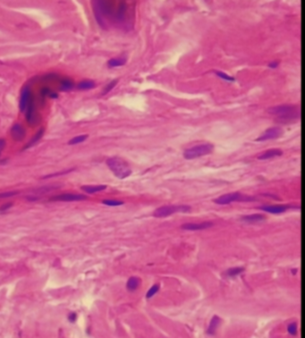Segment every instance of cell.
Listing matches in <instances>:
<instances>
[{"label": "cell", "mask_w": 305, "mask_h": 338, "mask_svg": "<svg viewBox=\"0 0 305 338\" xmlns=\"http://www.w3.org/2000/svg\"><path fill=\"white\" fill-rule=\"evenodd\" d=\"M268 112L277 117L278 121L282 123H289L297 120L300 117V109L297 106L284 104L269 108Z\"/></svg>", "instance_id": "6da1fadb"}, {"label": "cell", "mask_w": 305, "mask_h": 338, "mask_svg": "<svg viewBox=\"0 0 305 338\" xmlns=\"http://www.w3.org/2000/svg\"><path fill=\"white\" fill-rule=\"evenodd\" d=\"M106 165L108 168L113 172V174L119 179H125L129 177L132 174V169L129 164L123 158L118 157H113L106 160Z\"/></svg>", "instance_id": "7a4b0ae2"}, {"label": "cell", "mask_w": 305, "mask_h": 338, "mask_svg": "<svg viewBox=\"0 0 305 338\" xmlns=\"http://www.w3.org/2000/svg\"><path fill=\"white\" fill-rule=\"evenodd\" d=\"M214 150V145L210 143H205V144H199V145L191 147L187 150H185L183 152V157L185 159H194L197 157H203L211 154Z\"/></svg>", "instance_id": "3957f363"}, {"label": "cell", "mask_w": 305, "mask_h": 338, "mask_svg": "<svg viewBox=\"0 0 305 338\" xmlns=\"http://www.w3.org/2000/svg\"><path fill=\"white\" fill-rule=\"evenodd\" d=\"M192 208L187 205H166L162 206L154 211L153 215L155 217L162 218L169 216L175 213H187L190 212Z\"/></svg>", "instance_id": "277c9868"}, {"label": "cell", "mask_w": 305, "mask_h": 338, "mask_svg": "<svg viewBox=\"0 0 305 338\" xmlns=\"http://www.w3.org/2000/svg\"><path fill=\"white\" fill-rule=\"evenodd\" d=\"M255 200V198L242 195L240 193H231L227 194H224L222 196L214 199V202L219 205H226L230 204L232 202L235 201H252Z\"/></svg>", "instance_id": "5b68a950"}, {"label": "cell", "mask_w": 305, "mask_h": 338, "mask_svg": "<svg viewBox=\"0 0 305 338\" xmlns=\"http://www.w3.org/2000/svg\"><path fill=\"white\" fill-rule=\"evenodd\" d=\"M25 112H26V120H27L28 123H29V124H31V125L38 124V123L40 122V117L37 115L35 102H34L33 96H30Z\"/></svg>", "instance_id": "8992f818"}, {"label": "cell", "mask_w": 305, "mask_h": 338, "mask_svg": "<svg viewBox=\"0 0 305 338\" xmlns=\"http://www.w3.org/2000/svg\"><path fill=\"white\" fill-rule=\"evenodd\" d=\"M284 134V130L281 127L275 126V127H270L267 129L263 134L260 136H259L256 139V141H266V140H276L280 138Z\"/></svg>", "instance_id": "52a82bcc"}, {"label": "cell", "mask_w": 305, "mask_h": 338, "mask_svg": "<svg viewBox=\"0 0 305 338\" xmlns=\"http://www.w3.org/2000/svg\"><path fill=\"white\" fill-rule=\"evenodd\" d=\"M88 197L86 195H82V194H76V193H64V194H60L54 196L52 198H50L51 201H82L87 199Z\"/></svg>", "instance_id": "ba28073f"}, {"label": "cell", "mask_w": 305, "mask_h": 338, "mask_svg": "<svg viewBox=\"0 0 305 338\" xmlns=\"http://www.w3.org/2000/svg\"><path fill=\"white\" fill-rule=\"evenodd\" d=\"M292 208L293 206L291 205H264L259 207V209L270 214H281Z\"/></svg>", "instance_id": "9c48e42d"}, {"label": "cell", "mask_w": 305, "mask_h": 338, "mask_svg": "<svg viewBox=\"0 0 305 338\" xmlns=\"http://www.w3.org/2000/svg\"><path fill=\"white\" fill-rule=\"evenodd\" d=\"M214 226L212 222H201V223H187L182 225V228L186 231H199L210 228Z\"/></svg>", "instance_id": "30bf717a"}, {"label": "cell", "mask_w": 305, "mask_h": 338, "mask_svg": "<svg viewBox=\"0 0 305 338\" xmlns=\"http://www.w3.org/2000/svg\"><path fill=\"white\" fill-rule=\"evenodd\" d=\"M11 136L14 140L16 141H22L26 136V131L25 129L20 124V123H14L12 126V128L10 130Z\"/></svg>", "instance_id": "8fae6325"}, {"label": "cell", "mask_w": 305, "mask_h": 338, "mask_svg": "<svg viewBox=\"0 0 305 338\" xmlns=\"http://www.w3.org/2000/svg\"><path fill=\"white\" fill-rule=\"evenodd\" d=\"M30 96L31 95H30V88L28 86H25V87L23 88L22 93H21V98H20V102H19V108H20L21 112H25Z\"/></svg>", "instance_id": "7c38bea8"}, {"label": "cell", "mask_w": 305, "mask_h": 338, "mask_svg": "<svg viewBox=\"0 0 305 338\" xmlns=\"http://www.w3.org/2000/svg\"><path fill=\"white\" fill-rule=\"evenodd\" d=\"M282 155H283V151L281 150H279V149H271V150H268L263 153H261L258 157V159H259V160H266V159H270V158H273V157H280Z\"/></svg>", "instance_id": "4fadbf2b"}, {"label": "cell", "mask_w": 305, "mask_h": 338, "mask_svg": "<svg viewBox=\"0 0 305 338\" xmlns=\"http://www.w3.org/2000/svg\"><path fill=\"white\" fill-rule=\"evenodd\" d=\"M265 219H266V216L261 214H252V215H249V216H243L241 218L242 221L244 223H248V224H256V223L264 221Z\"/></svg>", "instance_id": "5bb4252c"}, {"label": "cell", "mask_w": 305, "mask_h": 338, "mask_svg": "<svg viewBox=\"0 0 305 338\" xmlns=\"http://www.w3.org/2000/svg\"><path fill=\"white\" fill-rule=\"evenodd\" d=\"M220 323H221V319L218 317V316H214L212 318L211 321L210 323V326L208 327V330H207V334L208 335H215L216 332H217V328L218 326H220Z\"/></svg>", "instance_id": "9a60e30c"}, {"label": "cell", "mask_w": 305, "mask_h": 338, "mask_svg": "<svg viewBox=\"0 0 305 338\" xmlns=\"http://www.w3.org/2000/svg\"><path fill=\"white\" fill-rule=\"evenodd\" d=\"M126 10H127V5L124 2H121L118 6V9L116 13V16H115L118 22H123L125 20Z\"/></svg>", "instance_id": "2e32d148"}, {"label": "cell", "mask_w": 305, "mask_h": 338, "mask_svg": "<svg viewBox=\"0 0 305 338\" xmlns=\"http://www.w3.org/2000/svg\"><path fill=\"white\" fill-rule=\"evenodd\" d=\"M141 284V279L137 276H131L126 284V288L130 292H134L138 289Z\"/></svg>", "instance_id": "e0dca14e"}, {"label": "cell", "mask_w": 305, "mask_h": 338, "mask_svg": "<svg viewBox=\"0 0 305 338\" xmlns=\"http://www.w3.org/2000/svg\"><path fill=\"white\" fill-rule=\"evenodd\" d=\"M106 189V185H84L82 186V190L84 191L86 193L93 194V193H99L101 191H104Z\"/></svg>", "instance_id": "ac0fdd59"}, {"label": "cell", "mask_w": 305, "mask_h": 338, "mask_svg": "<svg viewBox=\"0 0 305 338\" xmlns=\"http://www.w3.org/2000/svg\"><path fill=\"white\" fill-rule=\"evenodd\" d=\"M43 134H44V128H41L38 132H37V134L33 136V138L30 140V141H29L27 144H26V146L24 147V150H28V149H30V148H31L32 146H34L39 141V140H41V138H42V136H43Z\"/></svg>", "instance_id": "d6986e66"}, {"label": "cell", "mask_w": 305, "mask_h": 338, "mask_svg": "<svg viewBox=\"0 0 305 338\" xmlns=\"http://www.w3.org/2000/svg\"><path fill=\"white\" fill-rule=\"evenodd\" d=\"M126 58L125 57H119V58H111L107 61V65L108 67L113 68V67H118V66H123L126 64Z\"/></svg>", "instance_id": "ffe728a7"}, {"label": "cell", "mask_w": 305, "mask_h": 338, "mask_svg": "<svg viewBox=\"0 0 305 338\" xmlns=\"http://www.w3.org/2000/svg\"><path fill=\"white\" fill-rule=\"evenodd\" d=\"M244 270H245L244 268H241V267L231 268L227 269V270L225 272V275H226V277H235V276H237V275L242 274Z\"/></svg>", "instance_id": "44dd1931"}, {"label": "cell", "mask_w": 305, "mask_h": 338, "mask_svg": "<svg viewBox=\"0 0 305 338\" xmlns=\"http://www.w3.org/2000/svg\"><path fill=\"white\" fill-rule=\"evenodd\" d=\"M96 86V83L93 82V81H90V80H84L81 82L78 85H77V88L81 90H91L93 89Z\"/></svg>", "instance_id": "7402d4cb"}, {"label": "cell", "mask_w": 305, "mask_h": 338, "mask_svg": "<svg viewBox=\"0 0 305 338\" xmlns=\"http://www.w3.org/2000/svg\"><path fill=\"white\" fill-rule=\"evenodd\" d=\"M74 88V84L71 80H64L61 82L59 90L61 91H70Z\"/></svg>", "instance_id": "603a6c76"}, {"label": "cell", "mask_w": 305, "mask_h": 338, "mask_svg": "<svg viewBox=\"0 0 305 338\" xmlns=\"http://www.w3.org/2000/svg\"><path fill=\"white\" fill-rule=\"evenodd\" d=\"M88 134H82V135H79V136H76V137H74L72 138L69 141H68V144L69 145H75V144H79V143H82L83 141L87 140L88 138Z\"/></svg>", "instance_id": "cb8c5ba5"}, {"label": "cell", "mask_w": 305, "mask_h": 338, "mask_svg": "<svg viewBox=\"0 0 305 338\" xmlns=\"http://www.w3.org/2000/svg\"><path fill=\"white\" fill-rule=\"evenodd\" d=\"M41 94L42 97H48V98H51V99H57V98H58L57 93L52 91L49 88L47 87L43 88V89L41 90Z\"/></svg>", "instance_id": "d4e9b609"}, {"label": "cell", "mask_w": 305, "mask_h": 338, "mask_svg": "<svg viewBox=\"0 0 305 338\" xmlns=\"http://www.w3.org/2000/svg\"><path fill=\"white\" fill-rule=\"evenodd\" d=\"M216 74H217L218 77H220L221 79H223L225 81H227V82H235V77L228 75L227 74H226V73H224V72H221V71H216Z\"/></svg>", "instance_id": "484cf974"}, {"label": "cell", "mask_w": 305, "mask_h": 338, "mask_svg": "<svg viewBox=\"0 0 305 338\" xmlns=\"http://www.w3.org/2000/svg\"><path fill=\"white\" fill-rule=\"evenodd\" d=\"M102 203L106 206H110V207H117V206L123 205V201L117 200V199H104L102 201Z\"/></svg>", "instance_id": "4316f807"}, {"label": "cell", "mask_w": 305, "mask_h": 338, "mask_svg": "<svg viewBox=\"0 0 305 338\" xmlns=\"http://www.w3.org/2000/svg\"><path fill=\"white\" fill-rule=\"evenodd\" d=\"M159 291V285H154V286H151V288L146 293V298L147 299H150L151 297H153Z\"/></svg>", "instance_id": "83f0119b"}, {"label": "cell", "mask_w": 305, "mask_h": 338, "mask_svg": "<svg viewBox=\"0 0 305 338\" xmlns=\"http://www.w3.org/2000/svg\"><path fill=\"white\" fill-rule=\"evenodd\" d=\"M287 331H288V333L291 335H297V333H298L297 323H296V322L290 323L287 326Z\"/></svg>", "instance_id": "f1b7e54d"}, {"label": "cell", "mask_w": 305, "mask_h": 338, "mask_svg": "<svg viewBox=\"0 0 305 338\" xmlns=\"http://www.w3.org/2000/svg\"><path fill=\"white\" fill-rule=\"evenodd\" d=\"M117 82L118 80H113L112 82H109L106 87L104 88V90H103V92H102V95H106V94L108 93L109 91H111L112 90L116 87V85L117 84Z\"/></svg>", "instance_id": "f546056e"}, {"label": "cell", "mask_w": 305, "mask_h": 338, "mask_svg": "<svg viewBox=\"0 0 305 338\" xmlns=\"http://www.w3.org/2000/svg\"><path fill=\"white\" fill-rule=\"evenodd\" d=\"M72 171H74V169H69V170H66V171H63V172H61V173H56V174H52V175H46V176H43L42 179H47V178H50V177H55V176H57V175H65V174L66 175V174L70 173Z\"/></svg>", "instance_id": "4dcf8cb0"}, {"label": "cell", "mask_w": 305, "mask_h": 338, "mask_svg": "<svg viewBox=\"0 0 305 338\" xmlns=\"http://www.w3.org/2000/svg\"><path fill=\"white\" fill-rule=\"evenodd\" d=\"M18 193H19V192H7V193H0V199L13 197V196H14V195L18 194Z\"/></svg>", "instance_id": "1f68e13d"}, {"label": "cell", "mask_w": 305, "mask_h": 338, "mask_svg": "<svg viewBox=\"0 0 305 338\" xmlns=\"http://www.w3.org/2000/svg\"><path fill=\"white\" fill-rule=\"evenodd\" d=\"M54 189H56V188H53V186H50V188H47V187H41V188L38 189V190H34V192L38 193H47V192H50V191H52V190H54Z\"/></svg>", "instance_id": "d6a6232c"}, {"label": "cell", "mask_w": 305, "mask_h": 338, "mask_svg": "<svg viewBox=\"0 0 305 338\" xmlns=\"http://www.w3.org/2000/svg\"><path fill=\"white\" fill-rule=\"evenodd\" d=\"M12 206H13V204L11 203V202H9V203H6V204H4L3 206H1V207H0V211H6V210H9Z\"/></svg>", "instance_id": "836d02e7"}, {"label": "cell", "mask_w": 305, "mask_h": 338, "mask_svg": "<svg viewBox=\"0 0 305 338\" xmlns=\"http://www.w3.org/2000/svg\"><path fill=\"white\" fill-rule=\"evenodd\" d=\"M278 64H279V62L273 61V62H271V63L269 64V67H270V68H272V69H275V68H276V67L278 66Z\"/></svg>", "instance_id": "e575fe53"}, {"label": "cell", "mask_w": 305, "mask_h": 338, "mask_svg": "<svg viewBox=\"0 0 305 338\" xmlns=\"http://www.w3.org/2000/svg\"><path fill=\"white\" fill-rule=\"evenodd\" d=\"M76 318L77 315L75 314V313H71V314L69 315V317H68V319H69L70 322H74V321L76 320Z\"/></svg>", "instance_id": "d590c367"}, {"label": "cell", "mask_w": 305, "mask_h": 338, "mask_svg": "<svg viewBox=\"0 0 305 338\" xmlns=\"http://www.w3.org/2000/svg\"><path fill=\"white\" fill-rule=\"evenodd\" d=\"M5 146H6V140L0 139V150H2Z\"/></svg>", "instance_id": "8d00e7d4"}, {"label": "cell", "mask_w": 305, "mask_h": 338, "mask_svg": "<svg viewBox=\"0 0 305 338\" xmlns=\"http://www.w3.org/2000/svg\"><path fill=\"white\" fill-rule=\"evenodd\" d=\"M0 154H1V150H0Z\"/></svg>", "instance_id": "74e56055"}]
</instances>
